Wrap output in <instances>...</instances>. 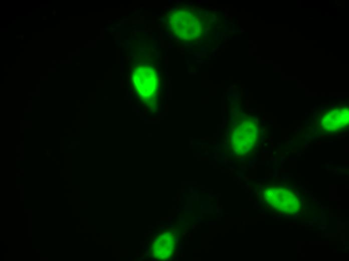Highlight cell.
<instances>
[{
  "label": "cell",
  "mask_w": 349,
  "mask_h": 261,
  "mask_svg": "<svg viewBox=\"0 0 349 261\" xmlns=\"http://www.w3.org/2000/svg\"><path fill=\"white\" fill-rule=\"evenodd\" d=\"M348 122V109H338L328 111L322 118L323 129L333 131L345 127Z\"/></svg>",
  "instance_id": "obj_3"
},
{
  "label": "cell",
  "mask_w": 349,
  "mask_h": 261,
  "mask_svg": "<svg viewBox=\"0 0 349 261\" xmlns=\"http://www.w3.org/2000/svg\"><path fill=\"white\" fill-rule=\"evenodd\" d=\"M179 14L181 17L178 16L176 18H177V22L175 23H181V25L177 26H180L182 30L185 27L183 30V35H185L186 39L197 38L201 34L203 27L201 16L192 11H189L188 13L183 12Z\"/></svg>",
  "instance_id": "obj_2"
},
{
  "label": "cell",
  "mask_w": 349,
  "mask_h": 261,
  "mask_svg": "<svg viewBox=\"0 0 349 261\" xmlns=\"http://www.w3.org/2000/svg\"><path fill=\"white\" fill-rule=\"evenodd\" d=\"M265 199L272 207L286 213L297 211L299 207L297 197L287 189L274 187L265 191Z\"/></svg>",
  "instance_id": "obj_1"
}]
</instances>
